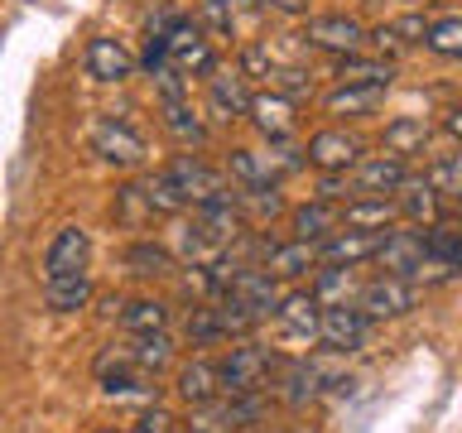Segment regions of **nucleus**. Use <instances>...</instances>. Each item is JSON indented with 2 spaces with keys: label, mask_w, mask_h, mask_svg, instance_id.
Returning a JSON list of instances; mask_svg holds the SVG:
<instances>
[{
  "label": "nucleus",
  "mask_w": 462,
  "mask_h": 433,
  "mask_svg": "<svg viewBox=\"0 0 462 433\" xmlns=\"http://www.w3.org/2000/svg\"><path fill=\"white\" fill-rule=\"evenodd\" d=\"M241 72L245 78H274V58L265 43H251V49H241Z\"/></svg>",
  "instance_id": "79ce46f5"
},
{
  "label": "nucleus",
  "mask_w": 462,
  "mask_h": 433,
  "mask_svg": "<svg viewBox=\"0 0 462 433\" xmlns=\"http://www.w3.org/2000/svg\"><path fill=\"white\" fill-rule=\"evenodd\" d=\"M217 371H222V395H265L280 381L284 361L260 342H241L217 361Z\"/></svg>",
  "instance_id": "f03ea898"
},
{
  "label": "nucleus",
  "mask_w": 462,
  "mask_h": 433,
  "mask_svg": "<svg viewBox=\"0 0 462 433\" xmlns=\"http://www.w3.org/2000/svg\"><path fill=\"white\" fill-rule=\"evenodd\" d=\"M424 179L439 188V198H457L462 202V154H443V159H433Z\"/></svg>",
  "instance_id": "58836bf2"
},
{
  "label": "nucleus",
  "mask_w": 462,
  "mask_h": 433,
  "mask_svg": "<svg viewBox=\"0 0 462 433\" xmlns=\"http://www.w3.org/2000/svg\"><path fill=\"white\" fill-rule=\"evenodd\" d=\"M226 173H231L241 188H270V183H274L265 154H255V150H231V154H226Z\"/></svg>",
  "instance_id": "473e14b6"
},
{
  "label": "nucleus",
  "mask_w": 462,
  "mask_h": 433,
  "mask_svg": "<svg viewBox=\"0 0 462 433\" xmlns=\"http://www.w3.org/2000/svg\"><path fill=\"white\" fill-rule=\"evenodd\" d=\"M265 419H270V395H217L188 410L183 433H251Z\"/></svg>",
  "instance_id": "f257e3e1"
},
{
  "label": "nucleus",
  "mask_w": 462,
  "mask_h": 433,
  "mask_svg": "<svg viewBox=\"0 0 462 433\" xmlns=\"http://www.w3.org/2000/svg\"><path fill=\"white\" fill-rule=\"evenodd\" d=\"M371 49L385 58V53H400L404 43H400V34H395V29H390V24H375V29H371Z\"/></svg>",
  "instance_id": "a18cd8bd"
},
{
  "label": "nucleus",
  "mask_w": 462,
  "mask_h": 433,
  "mask_svg": "<svg viewBox=\"0 0 462 433\" xmlns=\"http://www.w3.org/2000/svg\"><path fill=\"white\" fill-rule=\"evenodd\" d=\"M87 78L92 82H125L130 72H135V58L125 53V43L121 39H106V34H97L92 43H87Z\"/></svg>",
  "instance_id": "f3484780"
},
{
  "label": "nucleus",
  "mask_w": 462,
  "mask_h": 433,
  "mask_svg": "<svg viewBox=\"0 0 462 433\" xmlns=\"http://www.w3.org/2000/svg\"><path fill=\"white\" fill-rule=\"evenodd\" d=\"M371 327H375V323L356 309V303H332V309H323L318 342H323L332 356H346V352H361V346H366Z\"/></svg>",
  "instance_id": "1a4fd4ad"
},
{
  "label": "nucleus",
  "mask_w": 462,
  "mask_h": 433,
  "mask_svg": "<svg viewBox=\"0 0 462 433\" xmlns=\"http://www.w3.org/2000/svg\"><path fill=\"white\" fill-rule=\"evenodd\" d=\"M251 433H270V428H251ZM274 433H284V428H274Z\"/></svg>",
  "instance_id": "8fccbe9b"
},
{
  "label": "nucleus",
  "mask_w": 462,
  "mask_h": 433,
  "mask_svg": "<svg viewBox=\"0 0 462 433\" xmlns=\"http://www.w3.org/2000/svg\"><path fill=\"white\" fill-rule=\"evenodd\" d=\"M270 5L280 14H303V10H309V0H270Z\"/></svg>",
  "instance_id": "de8ad7c7"
},
{
  "label": "nucleus",
  "mask_w": 462,
  "mask_h": 433,
  "mask_svg": "<svg viewBox=\"0 0 462 433\" xmlns=\"http://www.w3.org/2000/svg\"><path fill=\"white\" fill-rule=\"evenodd\" d=\"M116 216H121L125 226H144V222H150L154 207H150V198H144V183L116 188Z\"/></svg>",
  "instance_id": "4c0bfd02"
},
{
  "label": "nucleus",
  "mask_w": 462,
  "mask_h": 433,
  "mask_svg": "<svg viewBox=\"0 0 462 433\" xmlns=\"http://www.w3.org/2000/svg\"><path fill=\"white\" fill-rule=\"evenodd\" d=\"M328 385H346V381L337 371H328L323 361H289V366L280 371V381H274V390H280V400L289 404V410H309Z\"/></svg>",
  "instance_id": "6e6552de"
},
{
  "label": "nucleus",
  "mask_w": 462,
  "mask_h": 433,
  "mask_svg": "<svg viewBox=\"0 0 462 433\" xmlns=\"http://www.w3.org/2000/svg\"><path fill=\"white\" fill-rule=\"evenodd\" d=\"M245 121H251L265 140H289V135H294V125H299V121H294V101L280 97L274 87H270L265 97L251 101V115H245Z\"/></svg>",
  "instance_id": "a211bd4d"
},
{
  "label": "nucleus",
  "mask_w": 462,
  "mask_h": 433,
  "mask_svg": "<svg viewBox=\"0 0 462 433\" xmlns=\"http://www.w3.org/2000/svg\"><path fill=\"white\" fill-rule=\"evenodd\" d=\"M323 265V255H318L313 241H284V245H270L265 251V270L274 274V280H303L309 270Z\"/></svg>",
  "instance_id": "aec40b11"
},
{
  "label": "nucleus",
  "mask_w": 462,
  "mask_h": 433,
  "mask_svg": "<svg viewBox=\"0 0 462 433\" xmlns=\"http://www.w3.org/2000/svg\"><path fill=\"white\" fill-rule=\"evenodd\" d=\"M202 20H208L212 34H231V10H226V0H202Z\"/></svg>",
  "instance_id": "c03bdc74"
},
{
  "label": "nucleus",
  "mask_w": 462,
  "mask_h": 433,
  "mask_svg": "<svg viewBox=\"0 0 462 433\" xmlns=\"http://www.w3.org/2000/svg\"><path fill=\"white\" fill-rule=\"evenodd\" d=\"M424 245H429V260H433V265H448L453 274H462V231L433 222V226L424 231Z\"/></svg>",
  "instance_id": "2f4dec72"
},
{
  "label": "nucleus",
  "mask_w": 462,
  "mask_h": 433,
  "mask_svg": "<svg viewBox=\"0 0 462 433\" xmlns=\"http://www.w3.org/2000/svg\"><path fill=\"white\" fill-rule=\"evenodd\" d=\"M87 299H92V280L82 274H63V280H43V303H49L53 313H78L87 309Z\"/></svg>",
  "instance_id": "cd10ccee"
},
{
  "label": "nucleus",
  "mask_w": 462,
  "mask_h": 433,
  "mask_svg": "<svg viewBox=\"0 0 462 433\" xmlns=\"http://www.w3.org/2000/svg\"><path fill=\"white\" fill-rule=\"evenodd\" d=\"M164 173H169V179H173V183L183 188V198L193 202V207H202V202H212V198L231 193L222 173H217L212 164H202L198 154H179V159H173V164H169Z\"/></svg>",
  "instance_id": "f8f14e48"
},
{
  "label": "nucleus",
  "mask_w": 462,
  "mask_h": 433,
  "mask_svg": "<svg viewBox=\"0 0 462 433\" xmlns=\"http://www.w3.org/2000/svg\"><path fill=\"white\" fill-rule=\"evenodd\" d=\"M251 87H245V72H212L208 78V106L217 121H245L251 115Z\"/></svg>",
  "instance_id": "2eb2a0df"
},
{
  "label": "nucleus",
  "mask_w": 462,
  "mask_h": 433,
  "mask_svg": "<svg viewBox=\"0 0 462 433\" xmlns=\"http://www.w3.org/2000/svg\"><path fill=\"white\" fill-rule=\"evenodd\" d=\"M97 433H121V428H97Z\"/></svg>",
  "instance_id": "3c124183"
},
{
  "label": "nucleus",
  "mask_w": 462,
  "mask_h": 433,
  "mask_svg": "<svg viewBox=\"0 0 462 433\" xmlns=\"http://www.w3.org/2000/svg\"><path fill=\"white\" fill-rule=\"evenodd\" d=\"M303 43L309 49H323L332 58H346V53H361L371 43V29L352 20V14H313L309 24H303Z\"/></svg>",
  "instance_id": "39448f33"
},
{
  "label": "nucleus",
  "mask_w": 462,
  "mask_h": 433,
  "mask_svg": "<svg viewBox=\"0 0 462 433\" xmlns=\"http://www.w3.org/2000/svg\"><path fill=\"white\" fill-rule=\"evenodd\" d=\"M385 92L390 87H332V92L323 97V106L332 115H371L385 101Z\"/></svg>",
  "instance_id": "c85d7f7f"
},
{
  "label": "nucleus",
  "mask_w": 462,
  "mask_h": 433,
  "mask_svg": "<svg viewBox=\"0 0 462 433\" xmlns=\"http://www.w3.org/2000/svg\"><path fill=\"white\" fill-rule=\"evenodd\" d=\"M381 236L385 231H332L328 241H318V255H323V265H366V260H375V251H381Z\"/></svg>",
  "instance_id": "4468645a"
},
{
  "label": "nucleus",
  "mask_w": 462,
  "mask_h": 433,
  "mask_svg": "<svg viewBox=\"0 0 462 433\" xmlns=\"http://www.w3.org/2000/svg\"><path fill=\"white\" fill-rule=\"evenodd\" d=\"M395 202H400L404 222H419V226H433L443 216V198H439V188H433L429 179H410L395 193Z\"/></svg>",
  "instance_id": "393cba45"
},
{
  "label": "nucleus",
  "mask_w": 462,
  "mask_h": 433,
  "mask_svg": "<svg viewBox=\"0 0 462 433\" xmlns=\"http://www.w3.org/2000/svg\"><path fill=\"white\" fill-rule=\"evenodd\" d=\"M121 327L130 332V337H140V332H164L169 327V303H159V299L121 303Z\"/></svg>",
  "instance_id": "c756f323"
},
{
  "label": "nucleus",
  "mask_w": 462,
  "mask_h": 433,
  "mask_svg": "<svg viewBox=\"0 0 462 433\" xmlns=\"http://www.w3.org/2000/svg\"><path fill=\"white\" fill-rule=\"evenodd\" d=\"M429 24H433V20H424V14L414 10V14H400V20L390 24V29H395V34H400V43L410 49V43H424V39H429Z\"/></svg>",
  "instance_id": "37998d69"
},
{
  "label": "nucleus",
  "mask_w": 462,
  "mask_h": 433,
  "mask_svg": "<svg viewBox=\"0 0 462 433\" xmlns=\"http://www.w3.org/2000/svg\"><path fill=\"white\" fill-rule=\"evenodd\" d=\"M87 255H92V236L82 226H63L43 251V280H63V274H82Z\"/></svg>",
  "instance_id": "ddd939ff"
},
{
  "label": "nucleus",
  "mask_w": 462,
  "mask_h": 433,
  "mask_svg": "<svg viewBox=\"0 0 462 433\" xmlns=\"http://www.w3.org/2000/svg\"><path fill=\"white\" fill-rule=\"evenodd\" d=\"M144 198H150V207H154V216H179L183 207H193V202L183 198V188L169 179V173H154L150 183H144Z\"/></svg>",
  "instance_id": "c9c22d12"
},
{
  "label": "nucleus",
  "mask_w": 462,
  "mask_h": 433,
  "mask_svg": "<svg viewBox=\"0 0 462 433\" xmlns=\"http://www.w3.org/2000/svg\"><path fill=\"white\" fill-rule=\"evenodd\" d=\"M404 183H410V164H404V154H395V150L366 154L352 173H346L352 198H385V193H400Z\"/></svg>",
  "instance_id": "423d86ee"
},
{
  "label": "nucleus",
  "mask_w": 462,
  "mask_h": 433,
  "mask_svg": "<svg viewBox=\"0 0 462 433\" xmlns=\"http://www.w3.org/2000/svg\"><path fill=\"white\" fill-rule=\"evenodd\" d=\"M303 154H309V164L323 169V173H352L361 159H366V144L356 135H346V130H318V135H309V144H303Z\"/></svg>",
  "instance_id": "9d476101"
},
{
  "label": "nucleus",
  "mask_w": 462,
  "mask_h": 433,
  "mask_svg": "<svg viewBox=\"0 0 462 433\" xmlns=\"http://www.w3.org/2000/svg\"><path fill=\"white\" fill-rule=\"evenodd\" d=\"M125 346H130V356L140 361V371H150V375H159L173 361V337L169 332H140V337H130Z\"/></svg>",
  "instance_id": "7c9ffc66"
},
{
  "label": "nucleus",
  "mask_w": 462,
  "mask_h": 433,
  "mask_svg": "<svg viewBox=\"0 0 462 433\" xmlns=\"http://www.w3.org/2000/svg\"><path fill=\"white\" fill-rule=\"evenodd\" d=\"M443 130H448V135H453V140L462 144V106H453V111H448V121H443Z\"/></svg>",
  "instance_id": "49530a36"
},
{
  "label": "nucleus",
  "mask_w": 462,
  "mask_h": 433,
  "mask_svg": "<svg viewBox=\"0 0 462 433\" xmlns=\"http://www.w3.org/2000/svg\"><path fill=\"white\" fill-rule=\"evenodd\" d=\"M375 265L381 274H400V280H424L429 270V245H424V231H385L381 236V251H375Z\"/></svg>",
  "instance_id": "0eeeda50"
},
{
  "label": "nucleus",
  "mask_w": 462,
  "mask_h": 433,
  "mask_svg": "<svg viewBox=\"0 0 462 433\" xmlns=\"http://www.w3.org/2000/svg\"><path fill=\"white\" fill-rule=\"evenodd\" d=\"M289 226H294V236L299 241H328L332 231H342V207L337 202H328V198H318V202H303V207L289 212Z\"/></svg>",
  "instance_id": "6ab92c4d"
},
{
  "label": "nucleus",
  "mask_w": 462,
  "mask_h": 433,
  "mask_svg": "<svg viewBox=\"0 0 462 433\" xmlns=\"http://www.w3.org/2000/svg\"><path fill=\"white\" fill-rule=\"evenodd\" d=\"M169 49V63L183 72V78H212L217 72V53H212V43L208 34H202V24L198 20H188V14H179V20L169 24V34L159 39Z\"/></svg>",
  "instance_id": "7ed1b4c3"
},
{
  "label": "nucleus",
  "mask_w": 462,
  "mask_h": 433,
  "mask_svg": "<svg viewBox=\"0 0 462 433\" xmlns=\"http://www.w3.org/2000/svg\"><path fill=\"white\" fill-rule=\"evenodd\" d=\"M183 395V404L193 410V404H208L222 395V371H217V361L208 356H198V361H188V366H179V385H173Z\"/></svg>",
  "instance_id": "b1692460"
},
{
  "label": "nucleus",
  "mask_w": 462,
  "mask_h": 433,
  "mask_svg": "<svg viewBox=\"0 0 462 433\" xmlns=\"http://www.w3.org/2000/svg\"><path fill=\"white\" fill-rule=\"evenodd\" d=\"M280 327L289 337H303V342H318V327H323V303L313 299V289H294V294H280Z\"/></svg>",
  "instance_id": "dca6fc26"
},
{
  "label": "nucleus",
  "mask_w": 462,
  "mask_h": 433,
  "mask_svg": "<svg viewBox=\"0 0 462 433\" xmlns=\"http://www.w3.org/2000/svg\"><path fill=\"white\" fill-rule=\"evenodd\" d=\"M270 87L280 97H289V101H303V97H313V72H303V68H274Z\"/></svg>",
  "instance_id": "ea45409f"
},
{
  "label": "nucleus",
  "mask_w": 462,
  "mask_h": 433,
  "mask_svg": "<svg viewBox=\"0 0 462 433\" xmlns=\"http://www.w3.org/2000/svg\"><path fill=\"white\" fill-rule=\"evenodd\" d=\"M424 144H429V125H424V121H414V115H400V121H390V125H385V150L414 154V150H424Z\"/></svg>",
  "instance_id": "e433bc0d"
},
{
  "label": "nucleus",
  "mask_w": 462,
  "mask_h": 433,
  "mask_svg": "<svg viewBox=\"0 0 462 433\" xmlns=\"http://www.w3.org/2000/svg\"><path fill=\"white\" fill-rule=\"evenodd\" d=\"M92 150L106 159V164H116V169H135L140 159H144V140H140L125 121H116V115H101L97 130H92Z\"/></svg>",
  "instance_id": "9b49d317"
},
{
  "label": "nucleus",
  "mask_w": 462,
  "mask_h": 433,
  "mask_svg": "<svg viewBox=\"0 0 462 433\" xmlns=\"http://www.w3.org/2000/svg\"><path fill=\"white\" fill-rule=\"evenodd\" d=\"M125 270L130 274H140V280H164V274H179V255L169 251V245H159V241H130L125 251Z\"/></svg>",
  "instance_id": "5701e85b"
},
{
  "label": "nucleus",
  "mask_w": 462,
  "mask_h": 433,
  "mask_svg": "<svg viewBox=\"0 0 462 433\" xmlns=\"http://www.w3.org/2000/svg\"><path fill=\"white\" fill-rule=\"evenodd\" d=\"M332 78H337V87H390V82H395V63L381 58V53H375V58L346 53V58H337Z\"/></svg>",
  "instance_id": "412c9836"
},
{
  "label": "nucleus",
  "mask_w": 462,
  "mask_h": 433,
  "mask_svg": "<svg viewBox=\"0 0 462 433\" xmlns=\"http://www.w3.org/2000/svg\"><path fill=\"white\" fill-rule=\"evenodd\" d=\"M361 284H356V265H318V280H313V299L332 309V303H356Z\"/></svg>",
  "instance_id": "a878e982"
},
{
  "label": "nucleus",
  "mask_w": 462,
  "mask_h": 433,
  "mask_svg": "<svg viewBox=\"0 0 462 433\" xmlns=\"http://www.w3.org/2000/svg\"><path fill=\"white\" fill-rule=\"evenodd\" d=\"M241 5H251V10H255V5H265V0H241Z\"/></svg>",
  "instance_id": "09e8293b"
},
{
  "label": "nucleus",
  "mask_w": 462,
  "mask_h": 433,
  "mask_svg": "<svg viewBox=\"0 0 462 433\" xmlns=\"http://www.w3.org/2000/svg\"><path fill=\"white\" fill-rule=\"evenodd\" d=\"M183 332H188V342L193 346H212V342H226L231 337V327H226V313H222V303H193V313H188V323H183Z\"/></svg>",
  "instance_id": "bb28decb"
},
{
  "label": "nucleus",
  "mask_w": 462,
  "mask_h": 433,
  "mask_svg": "<svg viewBox=\"0 0 462 433\" xmlns=\"http://www.w3.org/2000/svg\"><path fill=\"white\" fill-rule=\"evenodd\" d=\"M424 49L448 58V63H457V58H462V14H443V20H433Z\"/></svg>",
  "instance_id": "72a5a7b5"
},
{
  "label": "nucleus",
  "mask_w": 462,
  "mask_h": 433,
  "mask_svg": "<svg viewBox=\"0 0 462 433\" xmlns=\"http://www.w3.org/2000/svg\"><path fill=\"white\" fill-rule=\"evenodd\" d=\"M356 309L371 318V323H390V318H404L419 309V289L400 274H375V280L361 284L356 294Z\"/></svg>",
  "instance_id": "20e7f679"
},
{
  "label": "nucleus",
  "mask_w": 462,
  "mask_h": 433,
  "mask_svg": "<svg viewBox=\"0 0 462 433\" xmlns=\"http://www.w3.org/2000/svg\"><path fill=\"white\" fill-rule=\"evenodd\" d=\"M400 216L395 198H346L342 202V226L352 231H390Z\"/></svg>",
  "instance_id": "4be33fe9"
},
{
  "label": "nucleus",
  "mask_w": 462,
  "mask_h": 433,
  "mask_svg": "<svg viewBox=\"0 0 462 433\" xmlns=\"http://www.w3.org/2000/svg\"><path fill=\"white\" fill-rule=\"evenodd\" d=\"M173 428H179V419H173L164 404H150V410L135 414V424H130L125 433H173Z\"/></svg>",
  "instance_id": "a19ab883"
},
{
  "label": "nucleus",
  "mask_w": 462,
  "mask_h": 433,
  "mask_svg": "<svg viewBox=\"0 0 462 433\" xmlns=\"http://www.w3.org/2000/svg\"><path fill=\"white\" fill-rule=\"evenodd\" d=\"M164 130L179 144H202V140H208V125L188 111V101H164Z\"/></svg>",
  "instance_id": "f704fd0d"
}]
</instances>
